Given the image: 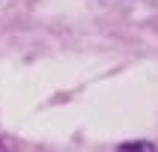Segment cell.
<instances>
[{
	"mask_svg": "<svg viewBox=\"0 0 158 152\" xmlns=\"http://www.w3.org/2000/svg\"><path fill=\"white\" fill-rule=\"evenodd\" d=\"M114 152H158L152 140H128V143H119Z\"/></svg>",
	"mask_w": 158,
	"mask_h": 152,
	"instance_id": "6da1fadb",
	"label": "cell"
}]
</instances>
